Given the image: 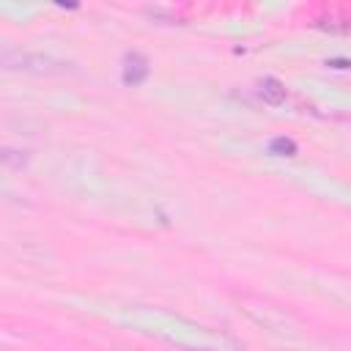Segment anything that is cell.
<instances>
[{
    "mask_svg": "<svg viewBox=\"0 0 351 351\" xmlns=\"http://www.w3.org/2000/svg\"><path fill=\"white\" fill-rule=\"evenodd\" d=\"M332 66H335V69H348L351 63H348V60H332Z\"/></svg>",
    "mask_w": 351,
    "mask_h": 351,
    "instance_id": "obj_5",
    "label": "cell"
},
{
    "mask_svg": "<svg viewBox=\"0 0 351 351\" xmlns=\"http://www.w3.org/2000/svg\"><path fill=\"white\" fill-rule=\"evenodd\" d=\"M258 93H261V99L266 104H274V107L285 101V85L280 80H274V77H263L261 85H258Z\"/></svg>",
    "mask_w": 351,
    "mask_h": 351,
    "instance_id": "obj_3",
    "label": "cell"
},
{
    "mask_svg": "<svg viewBox=\"0 0 351 351\" xmlns=\"http://www.w3.org/2000/svg\"><path fill=\"white\" fill-rule=\"evenodd\" d=\"M3 63H5V69H22V71H38V74L55 71V69H52L55 60H49V58H44V55H16V58L5 55Z\"/></svg>",
    "mask_w": 351,
    "mask_h": 351,
    "instance_id": "obj_1",
    "label": "cell"
},
{
    "mask_svg": "<svg viewBox=\"0 0 351 351\" xmlns=\"http://www.w3.org/2000/svg\"><path fill=\"white\" fill-rule=\"evenodd\" d=\"M269 151L277 154V156H293V154H296V143H293L291 137H274V140L269 143Z\"/></svg>",
    "mask_w": 351,
    "mask_h": 351,
    "instance_id": "obj_4",
    "label": "cell"
},
{
    "mask_svg": "<svg viewBox=\"0 0 351 351\" xmlns=\"http://www.w3.org/2000/svg\"><path fill=\"white\" fill-rule=\"evenodd\" d=\"M145 77H148V60L140 52H126L123 55V82L140 85Z\"/></svg>",
    "mask_w": 351,
    "mask_h": 351,
    "instance_id": "obj_2",
    "label": "cell"
}]
</instances>
